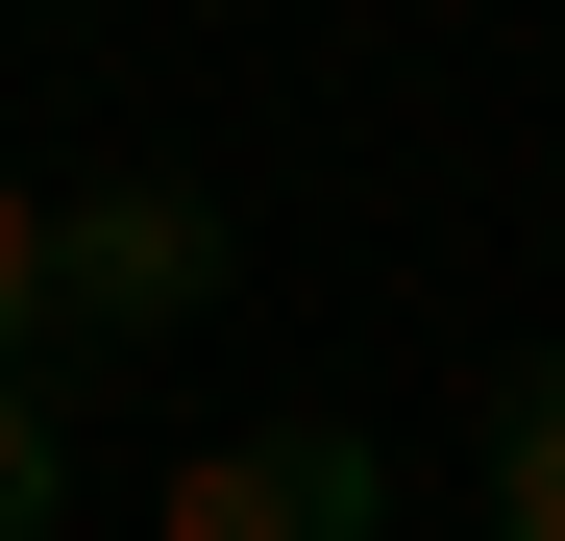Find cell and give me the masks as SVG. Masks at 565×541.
Here are the masks:
<instances>
[{"label":"cell","mask_w":565,"mask_h":541,"mask_svg":"<svg viewBox=\"0 0 565 541\" xmlns=\"http://www.w3.org/2000/svg\"><path fill=\"white\" fill-rule=\"evenodd\" d=\"M50 517H74V418H50V394H0V541H50Z\"/></svg>","instance_id":"obj_5"},{"label":"cell","mask_w":565,"mask_h":541,"mask_svg":"<svg viewBox=\"0 0 565 541\" xmlns=\"http://www.w3.org/2000/svg\"><path fill=\"white\" fill-rule=\"evenodd\" d=\"M222 270H246V222L198 198V172H74V198H50V296H74V344L222 320Z\"/></svg>","instance_id":"obj_1"},{"label":"cell","mask_w":565,"mask_h":541,"mask_svg":"<svg viewBox=\"0 0 565 541\" xmlns=\"http://www.w3.org/2000/svg\"><path fill=\"white\" fill-rule=\"evenodd\" d=\"M467 541H565V344H516V394H492V492H467Z\"/></svg>","instance_id":"obj_3"},{"label":"cell","mask_w":565,"mask_h":541,"mask_svg":"<svg viewBox=\"0 0 565 541\" xmlns=\"http://www.w3.org/2000/svg\"><path fill=\"white\" fill-rule=\"evenodd\" d=\"M50 344H74V296H50V198H25V172H0V394H25Z\"/></svg>","instance_id":"obj_4"},{"label":"cell","mask_w":565,"mask_h":541,"mask_svg":"<svg viewBox=\"0 0 565 541\" xmlns=\"http://www.w3.org/2000/svg\"><path fill=\"white\" fill-rule=\"evenodd\" d=\"M148 541H394V443L369 418H222L148 492Z\"/></svg>","instance_id":"obj_2"}]
</instances>
